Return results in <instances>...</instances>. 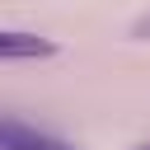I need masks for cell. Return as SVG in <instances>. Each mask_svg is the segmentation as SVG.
Listing matches in <instances>:
<instances>
[{"label":"cell","mask_w":150,"mask_h":150,"mask_svg":"<svg viewBox=\"0 0 150 150\" xmlns=\"http://www.w3.org/2000/svg\"><path fill=\"white\" fill-rule=\"evenodd\" d=\"M61 47L28 28H0V61H52Z\"/></svg>","instance_id":"cell-1"},{"label":"cell","mask_w":150,"mask_h":150,"mask_svg":"<svg viewBox=\"0 0 150 150\" xmlns=\"http://www.w3.org/2000/svg\"><path fill=\"white\" fill-rule=\"evenodd\" d=\"M145 33H150V19H145V23H136V38H145Z\"/></svg>","instance_id":"cell-2"},{"label":"cell","mask_w":150,"mask_h":150,"mask_svg":"<svg viewBox=\"0 0 150 150\" xmlns=\"http://www.w3.org/2000/svg\"><path fill=\"white\" fill-rule=\"evenodd\" d=\"M38 150H61V145H38Z\"/></svg>","instance_id":"cell-3"},{"label":"cell","mask_w":150,"mask_h":150,"mask_svg":"<svg viewBox=\"0 0 150 150\" xmlns=\"http://www.w3.org/2000/svg\"><path fill=\"white\" fill-rule=\"evenodd\" d=\"M141 150H150V145H141Z\"/></svg>","instance_id":"cell-4"}]
</instances>
